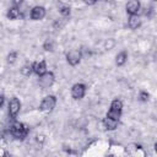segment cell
<instances>
[{
	"label": "cell",
	"instance_id": "obj_1",
	"mask_svg": "<svg viewBox=\"0 0 157 157\" xmlns=\"http://www.w3.org/2000/svg\"><path fill=\"white\" fill-rule=\"evenodd\" d=\"M10 131H11V134H12L13 137L20 139V140H23V139L28 135L29 129H28L25 124H22V123H20V121H13V123L11 124Z\"/></svg>",
	"mask_w": 157,
	"mask_h": 157
},
{
	"label": "cell",
	"instance_id": "obj_2",
	"mask_svg": "<svg viewBox=\"0 0 157 157\" xmlns=\"http://www.w3.org/2000/svg\"><path fill=\"white\" fill-rule=\"evenodd\" d=\"M55 104H56V98L53 94H49L43 98V101L40 102L39 109L43 112H52L55 108Z\"/></svg>",
	"mask_w": 157,
	"mask_h": 157
},
{
	"label": "cell",
	"instance_id": "obj_3",
	"mask_svg": "<svg viewBox=\"0 0 157 157\" xmlns=\"http://www.w3.org/2000/svg\"><path fill=\"white\" fill-rule=\"evenodd\" d=\"M55 81V77H54V74L50 72V71H45L44 74H42L39 76V80H38V83L42 88H48L50 87Z\"/></svg>",
	"mask_w": 157,
	"mask_h": 157
},
{
	"label": "cell",
	"instance_id": "obj_4",
	"mask_svg": "<svg viewBox=\"0 0 157 157\" xmlns=\"http://www.w3.org/2000/svg\"><path fill=\"white\" fill-rule=\"evenodd\" d=\"M81 59H82V54L80 49H72L66 54V60L71 66H76L77 64H80Z\"/></svg>",
	"mask_w": 157,
	"mask_h": 157
},
{
	"label": "cell",
	"instance_id": "obj_5",
	"mask_svg": "<svg viewBox=\"0 0 157 157\" xmlns=\"http://www.w3.org/2000/svg\"><path fill=\"white\" fill-rule=\"evenodd\" d=\"M86 93V86L83 83H75L71 87V97L74 99H81L83 98Z\"/></svg>",
	"mask_w": 157,
	"mask_h": 157
},
{
	"label": "cell",
	"instance_id": "obj_6",
	"mask_svg": "<svg viewBox=\"0 0 157 157\" xmlns=\"http://www.w3.org/2000/svg\"><path fill=\"white\" fill-rule=\"evenodd\" d=\"M21 110V102L18 98H12L9 102V114L11 118H16Z\"/></svg>",
	"mask_w": 157,
	"mask_h": 157
},
{
	"label": "cell",
	"instance_id": "obj_7",
	"mask_svg": "<svg viewBox=\"0 0 157 157\" xmlns=\"http://www.w3.org/2000/svg\"><path fill=\"white\" fill-rule=\"evenodd\" d=\"M45 17V9L43 6H34L31 10V18L34 21H39Z\"/></svg>",
	"mask_w": 157,
	"mask_h": 157
},
{
	"label": "cell",
	"instance_id": "obj_8",
	"mask_svg": "<svg viewBox=\"0 0 157 157\" xmlns=\"http://www.w3.org/2000/svg\"><path fill=\"white\" fill-rule=\"evenodd\" d=\"M140 1L139 0H130L128 4H126V12L129 15H137L139 11H140Z\"/></svg>",
	"mask_w": 157,
	"mask_h": 157
},
{
	"label": "cell",
	"instance_id": "obj_9",
	"mask_svg": "<svg viewBox=\"0 0 157 157\" xmlns=\"http://www.w3.org/2000/svg\"><path fill=\"white\" fill-rule=\"evenodd\" d=\"M32 69H33V72L38 76H40L42 74H44L47 71V63L44 60H40V61H36L32 64Z\"/></svg>",
	"mask_w": 157,
	"mask_h": 157
},
{
	"label": "cell",
	"instance_id": "obj_10",
	"mask_svg": "<svg viewBox=\"0 0 157 157\" xmlns=\"http://www.w3.org/2000/svg\"><path fill=\"white\" fill-rule=\"evenodd\" d=\"M128 26L131 29H137L141 26V18L137 15H129L128 18Z\"/></svg>",
	"mask_w": 157,
	"mask_h": 157
},
{
	"label": "cell",
	"instance_id": "obj_11",
	"mask_svg": "<svg viewBox=\"0 0 157 157\" xmlns=\"http://www.w3.org/2000/svg\"><path fill=\"white\" fill-rule=\"evenodd\" d=\"M118 123H119V120H115V119H112L108 117H105L103 119V125L107 130H115L118 128Z\"/></svg>",
	"mask_w": 157,
	"mask_h": 157
},
{
	"label": "cell",
	"instance_id": "obj_12",
	"mask_svg": "<svg viewBox=\"0 0 157 157\" xmlns=\"http://www.w3.org/2000/svg\"><path fill=\"white\" fill-rule=\"evenodd\" d=\"M6 16H7L9 20H16L20 16V7H17V6L10 7L9 11H7V13H6Z\"/></svg>",
	"mask_w": 157,
	"mask_h": 157
},
{
	"label": "cell",
	"instance_id": "obj_13",
	"mask_svg": "<svg viewBox=\"0 0 157 157\" xmlns=\"http://www.w3.org/2000/svg\"><path fill=\"white\" fill-rule=\"evenodd\" d=\"M126 60H128V53H126V52H120V53L115 56V64H117L118 66L124 65V64L126 63Z\"/></svg>",
	"mask_w": 157,
	"mask_h": 157
},
{
	"label": "cell",
	"instance_id": "obj_14",
	"mask_svg": "<svg viewBox=\"0 0 157 157\" xmlns=\"http://www.w3.org/2000/svg\"><path fill=\"white\" fill-rule=\"evenodd\" d=\"M110 109L112 110H115V112H121L123 109V103L120 99H114L112 103H110Z\"/></svg>",
	"mask_w": 157,
	"mask_h": 157
},
{
	"label": "cell",
	"instance_id": "obj_15",
	"mask_svg": "<svg viewBox=\"0 0 157 157\" xmlns=\"http://www.w3.org/2000/svg\"><path fill=\"white\" fill-rule=\"evenodd\" d=\"M32 72H33L32 64H25V65L21 67V74H22L23 76H29Z\"/></svg>",
	"mask_w": 157,
	"mask_h": 157
},
{
	"label": "cell",
	"instance_id": "obj_16",
	"mask_svg": "<svg viewBox=\"0 0 157 157\" xmlns=\"http://www.w3.org/2000/svg\"><path fill=\"white\" fill-rule=\"evenodd\" d=\"M59 11H60V13H61L64 17H67V16L70 15V12H71V9H70L69 5H61V6L59 7Z\"/></svg>",
	"mask_w": 157,
	"mask_h": 157
},
{
	"label": "cell",
	"instance_id": "obj_17",
	"mask_svg": "<svg viewBox=\"0 0 157 157\" xmlns=\"http://www.w3.org/2000/svg\"><path fill=\"white\" fill-rule=\"evenodd\" d=\"M43 48H44V50H47V52H53V50H54V42H53L52 39H47V40L44 42V44H43Z\"/></svg>",
	"mask_w": 157,
	"mask_h": 157
},
{
	"label": "cell",
	"instance_id": "obj_18",
	"mask_svg": "<svg viewBox=\"0 0 157 157\" xmlns=\"http://www.w3.org/2000/svg\"><path fill=\"white\" fill-rule=\"evenodd\" d=\"M120 114H121V112H115V110L109 109V112L107 113V117L108 118H112V119H115V120H119Z\"/></svg>",
	"mask_w": 157,
	"mask_h": 157
},
{
	"label": "cell",
	"instance_id": "obj_19",
	"mask_svg": "<svg viewBox=\"0 0 157 157\" xmlns=\"http://www.w3.org/2000/svg\"><path fill=\"white\" fill-rule=\"evenodd\" d=\"M17 59V52H10L7 55V63L9 64H13Z\"/></svg>",
	"mask_w": 157,
	"mask_h": 157
},
{
	"label": "cell",
	"instance_id": "obj_20",
	"mask_svg": "<svg viewBox=\"0 0 157 157\" xmlns=\"http://www.w3.org/2000/svg\"><path fill=\"white\" fill-rule=\"evenodd\" d=\"M148 93L147 92H145V91H141L140 92V94H139V98H140V101L141 102H147L148 101Z\"/></svg>",
	"mask_w": 157,
	"mask_h": 157
},
{
	"label": "cell",
	"instance_id": "obj_21",
	"mask_svg": "<svg viewBox=\"0 0 157 157\" xmlns=\"http://www.w3.org/2000/svg\"><path fill=\"white\" fill-rule=\"evenodd\" d=\"M113 47H114V40H113V39H109V42L107 40L105 48H107V49H110V48H113Z\"/></svg>",
	"mask_w": 157,
	"mask_h": 157
},
{
	"label": "cell",
	"instance_id": "obj_22",
	"mask_svg": "<svg viewBox=\"0 0 157 157\" xmlns=\"http://www.w3.org/2000/svg\"><path fill=\"white\" fill-rule=\"evenodd\" d=\"M22 2H23V0H12L13 6H17V7H20L22 5Z\"/></svg>",
	"mask_w": 157,
	"mask_h": 157
},
{
	"label": "cell",
	"instance_id": "obj_23",
	"mask_svg": "<svg viewBox=\"0 0 157 157\" xmlns=\"http://www.w3.org/2000/svg\"><path fill=\"white\" fill-rule=\"evenodd\" d=\"M82 1H83L86 5H94L98 0H82Z\"/></svg>",
	"mask_w": 157,
	"mask_h": 157
},
{
	"label": "cell",
	"instance_id": "obj_24",
	"mask_svg": "<svg viewBox=\"0 0 157 157\" xmlns=\"http://www.w3.org/2000/svg\"><path fill=\"white\" fill-rule=\"evenodd\" d=\"M44 135H38L37 136V142H39V144H43L44 142Z\"/></svg>",
	"mask_w": 157,
	"mask_h": 157
},
{
	"label": "cell",
	"instance_id": "obj_25",
	"mask_svg": "<svg viewBox=\"0 0 157 157\" xmlns=\"http://www.w3.org/2000/svg\"><path fill=\"white\" fill-rule=\"evenodd\" d=\"M4 102H5V97L2 94H0V107L4 104Z\"/></svg>",
	"mask_w": 157,
	"mask_h": 157
},
{
	"label": "cell",
	"instance_id": "obj_26",
	"mask_svg": "<svg viewBox=\"0 0 157 157\" xmlns=\"http://www.w3.org/2000/svg\"><path fill=\"white\" fill-rule=\"evenodd\" d=\"M153 1H157V0H153Z\"/></svg>",
	"mask_w": 157,
	"mask_h": 157
}]
</instances>
